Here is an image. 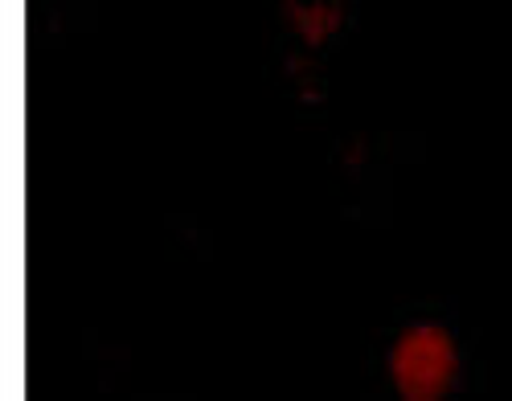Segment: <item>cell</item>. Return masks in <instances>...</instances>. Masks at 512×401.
Here are the masks:
<instances>
[{
	"label": "cell",
	"instance_id": "obj_1",
	"mask_svg": "<svg viewBox=\"0 0 512 401\" xmlns=\"http://www.w3.org/2000/svg\"><path fill=\"white\" fill-rule=\"evenodd\" d=\"M459 373L455 340L439 324H418L390 352V381L402 401H443Z\"/></svg>",
	"mask_w": 512,
	"mask_h": 401
},
{
	"label": "cell",
	"instance_id": "obj_2",
	"mask_svg": "<svg viewBox=\"0 0 512 401\" xmlns=\"http://www.w3.org/2000/svg\"><path fill=\"white\" fill-rule=\"evenodd\" d=\"M283 13H291L287 21L295 25V29H300L308 41H312V46H316V41H324L336 25H340V9H332V5H308V9H300V5H287Z\"/></svg>",
	"mask_w": 512,
	"mask_h": 401
}]
</instances>
